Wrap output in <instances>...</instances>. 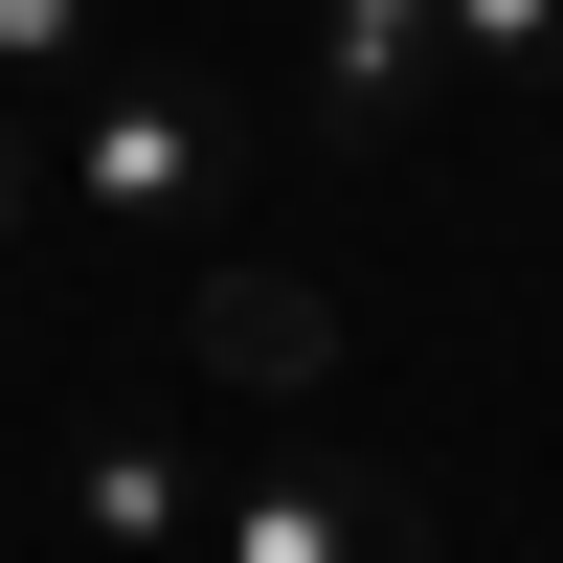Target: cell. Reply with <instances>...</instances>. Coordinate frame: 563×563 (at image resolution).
Listing matches in <instances>:
<instances>
[{"mask_svg":"<svg viewBox=\"0 0 563 563\" xmlns=\"http://www.w3.org/2000/svg\"><path fill=\"white\" fill-rule=\"evenodd\" d=\"M225 158H249V135H225V113H203L180 68H90L68 113H45V203H68V225H90L113 271L203 249V225H225Z\"/></svg>","mask_w":563,"mask_h":563,"instance_id":"6da1fadb","label":"cell"},{"mask_svg":"<svg viewBox=\"0 0 563 563\" xmlns=\"http://www.w3.org/2000/svg\"><path fill=\"white\" fill-rule=\"evenodd\" d=\"M113 68V0H0V113H68Z\"/></svg>","mask_w":563,"mask_h":563,"instance_id":"5b68a950","label":"cell"},{"mask_svg":"<svg viewBox=\"0 0 563 563\" xmlns=\"http://www.w3.org/2000/svg\"><path fill=\"white\" fill-rule=\"evenodd\" d=\"M563 68V0H451V90H541Z\"/></svg>","mask_w":563,"mask_h":563,"instance_id":"8992f818","label":"cell"},{"mask_svg":"<svg viewBox=\"0 0 563 563\" xmlns=\"http://www.w3.org/2000/svg\"><path fill=\"white\" fill-rule=\"evenodd\" d=\"M203 563H429V496L406 474H225Z\"/></svg>","mask_w":563,"mask_h":563,"instance_id":"3957f363","label":"cell"},{"mask_svg":"<svg viewBox=\"0 0 563 563\" xmlns=\"http://www.w3.org/2000/svg\"><path fill=\"white\" fill-rule=\"evenodd\" d=\"M23 203H45V113H0V249H23Z\"/></svg>","mask_w":563,"mask_h":563,"instance_id":"52a82bcc","label":"cell"},{"mask_svg":"<svg viewBox=\"0 0 563 563\" xmlns=\"http://www.w3.org/2000/svg\"><path fill=\"white\" fill-rule=\"evenodd\" d=\"M68 541L90 563H203V451L180 429H90L68 451Z\"/></svg>","mask_w":563,"mask_h":563,"instance_id":"277c9868","label":"cell"},{"mask_svg":"<svg viewBox=\"0 0 563 563\" xmlns=\"http://www.w3.org/2000/svg\"><path fill=\"white\" fill-rule=\"evenodd\" d=\"M294 90H316V135H339V158H384L406 113H451V0H316Z\"/></svg>","mask_w":563,"mask_h":563,"instance_id":"7a4b0ae2","label":"cell"}]
</instances>
